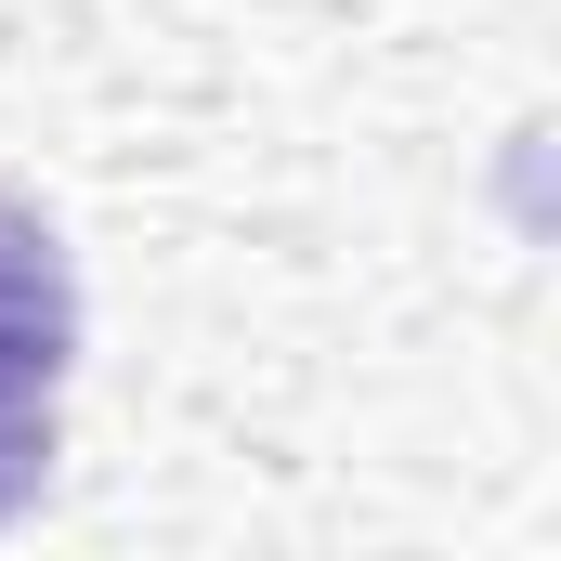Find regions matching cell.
Wrapping results in <instances>:
<instances>
[{"instance_id": "7a4b0ae2", "label": "cell", "mask_w": 561, "mask_h": 561, "mask_svg": "<svg viewBox=\"0 0 561 561\" xmlns=\"http://www.w3.org/2000/svg\"><path fill=\"white\" fill-rule=\"evenodd\" d=\"M53 483V392H26V379H0V523L26 510Z\"/></svg>"}, {"instance_id": "6da1fadb", "label": "cell", "mask_w": 561, "mask_h": 561, "mask_svg": "<svg viewBox=\"0 0 561 561\" xmlns=\"http://www.w3.org/2000/svg\"><path fill=\"white\" fill-rule=\"evenodd\" d=\"M66 353H79V275H66V236H53L26 196H0V379L53 392Z\"/></svg>"}]
</instances>
